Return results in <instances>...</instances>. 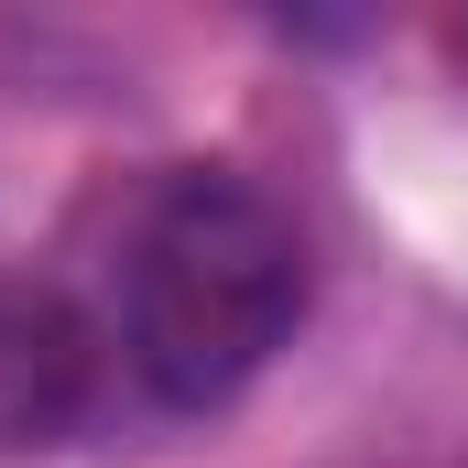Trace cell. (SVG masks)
<instances>
[{"label": "cell", "mask_w": 468, "mask_h": 468, "mask_svg": "<svg viewBox=\"0 0 468 468\" xmlns=\"http://www.w3.org/2000/svg\"><path fill=\"white\" fill-rule=\"evenodd\" d=\"M110 381H120V359L88 316V294L0 261V447L11 458L77 447L110 414Z\"/></svg>", "instance_id": "cell-2"}, {"label": "cell", "mask_w": 468, "mask_h": 468, "mask_svg": "<svg viewBox=\"0 0 468 468\" xmlns=\"http://www.w3.org/2000/svg\"><path fill=\"white\" fill-rule=\"evenodd\" d=\"M88 316L164 414H218L305 327V239L229 164H153L99 207Z\"/></svg>", "instance_id": "cell-1"}]
</instances>
